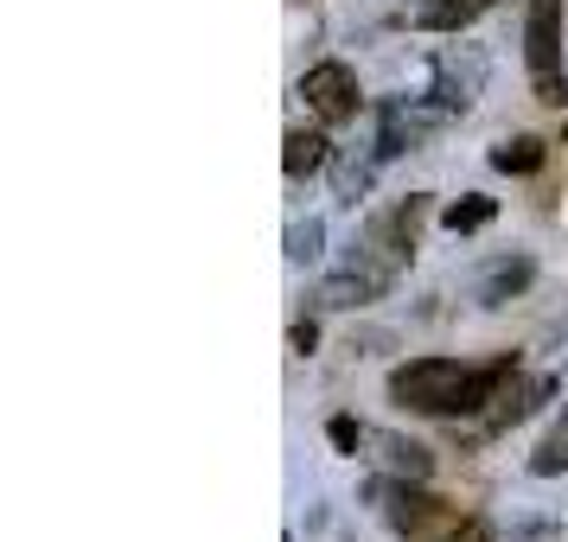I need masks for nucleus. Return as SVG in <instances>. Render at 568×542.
I'll use <instances>...</instances> for the list:
<instances>
[{"label":"nucleus","mask_w":568,"mask_h":542,"mask_svg":"<svg viewBox=\"0 0 568 542\" xmlns=\"http://www.w3.org/2000/svg\"><path fill=\"white\" fill-rule=\"evenodd\" d=\"M537 282V262H498V268H491L486 282H479V300H486V307H505V300H511V294H524V287Z\"/></svg>","instance_id":"6e6552de"},{"label":"nucleus","mask_w":568,"mask_h":542,"mask_svg":"<svg viewBox=\"0 0 568 542\" xmlns=\"http://www.w3.org/2000/svg\"><path fill=\"white\" fill-rule=\"evenodd\" d=\"M530 472H537V479H556V472H568V409H562V421L542 434L537 453H530Z\"/></svg>","instance_id":"9b49d317"},{"label":"nucleus","mask_w":568,"mask_h":542,"mask_svg":"<svg viewBox=\"0 0 568 542\" xmlns=\"http://www.w3.org/2000/svg\"><path fill=\"white\" fill-rule=\"evenodd\" d=\"M389 472H403V479H428V472H435V453L415 447V440H389Z\"/></svg>","instance_id":"f8f14e48"},{"label":"nucleus","mask_w":568,"mask_h":542,"mask_svg":"<svg viewBox=\"0 0 568 542\" xmlns=\"http://www.w3.org/2000/svg\"><path fill=\"white\" fill-rule=\"evenodd\" d=\"M486 7H491V0H428V7H415L409 20L422 32H460V27H473Z\"/></svg>","instance_id":"0eeeda50"},{"label":"nucleus","mask_w":568,"mask_h":542,"mask_svg":"<svg viewBox=\"0 0 568 542\" xmlns=\"http://www.w3.org/2000/svg\"><path fill=\"white\" fill-rule=\"evenodd\" d=\"M287 345H294V351H301V358H307L313 345H320V326H313V319H301V326H294V333H287Z\"/></svg>","instance_id":"dca6fc26"},{"label":"nucleus","mask_w":568,"mask_h":542,"mask_svg":"<svg viewBox=\"0 0 568 542\" xmlns=\"http://www.w3.org/2000/svg\"><path fill=\"white\" fill-rule=\"evenodd\" d=\"M326 440H333L338 453H358V447H364V428L352 421V415H333V421H326Z\"/></svg>","instance_id":"4468645a"},{"label":"nucleus","mask_w":568,"mask_h":542,"mask_svg":"<svg viewBox=\"0 0 568 542\" xmlns=\"http://www.w3.org/2000/svg\"><path fill=\"white\" fill-rule=\"evenodd\" d=\"M422 224H428V192H409V198H396L389 211H377L358 236V256L352 268H364L371 282L389 294V282L403 275L415 262V243H422Z\"/></svg>","instance_id":"f03ea898"},{"label":"nucleus","mask_w":568,"mask_h":542,"mask_svg":"<svg viewBox=\"0 0 568 542\" xmlns=\"http://www.w3.org/2000/svg\"><path fill=\"white\" fill-rule=\"evenodd\" d=\"M562 0H530L524 13V64H530V96L542 109L568 103V71H562Z\"/></svg>","instance_id":"7ed1b4c3"},{"label":"nucleus","mask_w":568,"mask_h":542,"mask_svg":"<svg viewBox=\"0 0 568 542\" xmlns=\"http://www.w3.org/2000/svg\"><path fill=\"white\" fill-rule=\"evenodd\" d=\"M517 377V351L491 364H460V358H409L389 370V402L409 415H447V421H460V415H486L505 384Z\"/></svg>","instance_id":"f257e3e1"},{"label":"nucleus","mask_w":568,"mask_h":542,"mask_svg":"<svg viewBox=\"0 0 568 542\" xmlns=\"http://www.w3.org/2000/svg\"><path fill=\"white\" fill-rule=\"evenodd\" d=\"M301 103L313 109V122H320V129H345V122H358V109H364L358 71H352L345 58L313 64L307 78H301Z\"/></svg>","instance_id":"39448f33"},{"label":"nucleus","mask_w":568,"mask_h":542,"mask_svg":"<svg viewBox=\"0 0 568 542\" xmlns=\"http://www.w3.org/2000/svg\"><path fill=\"white\" fill-rule=\"evenodd\" d=\"M333 160V141L320 129H287V141H282V166H287V180H307V173H320Z\"/></svg>","instance_id":"423d86ee"},{"label":"nucleus","mask_w":568,"mask_h":542,"mask_svg":"<svg viewBox=\"0 0 568 542\" xmlns=\"http://www.w3.org/2000/svg\"><path fill=\"white\" fill-rule=\"evenodd\" d=\"M491 217H498V205H491V198H479V192H466V198H454V205L440 211V224H447L454 236H473V231H486Z\"/></svg>","instance_id":"9d476101"},{"label":"nucleus","mask_w":568,"mask_h":542,"mask_svg":"<svg viewBox=\"0 0 568 542\" xmlns=\"http://www.w3.org/2000/svg\"><path fill=\"white\" fill-rule=\"evenodd\" d=\"M562 141H568V129H562Z\"/></svg>","instance_id":"f3484780"},{"label":"nucleus","mask_w":568,"mask_h":542,"mask_svg":"<svg viewBox=\"0 0 568 542\" xmlns=\"http://www.w3.org/2000/svg\"><path fill=\"white\" fill-rule=\"evenodd\" d=\"M371 498H384L389 530H396V536H409V542H422L428 530H440V523H454V504L435 498L422 479H403V472H396V479H377Z\"/></svg>","instance_id":"20e7f679"},{"label":"nucleus","mask_w":568,"mask_h":542,"mask_svg":"<svg viewBox=\"0 0 568 542\" xmlns=\"http://www.w3.org/2000/svg\"><path fill=\"white\" fill-rule=\"evenodd\" d=\"M440 542H491V530L479 523V517H460V523H454V530H447Z\"/></svg>","instance_id":"2eb2a0df"},{"label":"nucleus","mask_w":568,"mask_h":542,"mask_svg":"<svg viewBox=\"0 0 568 542\" xmlns=\"http://www.w3.org/2000/svg\"><path fill=\"white\" fill-rule=\"evenodd\" d=\"M320 217H307V224H294L287 231V262H320Z\"/></svg>","instance_id":"ddd939ff"},{"label":"nucleus","mask_w":568,"mask_h":542,"mask_svg":"<svg viewBox=\"0 0 568 542\" xmlns=\"http://www.w3.org/2000/svg\"><path fill=\"white\" fill-rule=\"evenodd\" d=\"M542 160H549V147H542L537 134H511V141H498V147H491V166H498V173H517V180H524V173H537Z\"/></svg>","instance_id":"1a4fd4ad"}]
</instances>
